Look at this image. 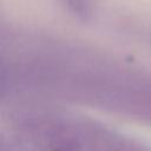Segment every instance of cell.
<instances>
[{"instance_id": "6da1fadb", "label": "cell", "mask_w": 151, "mask_h": 151, "mask_svg": "<svg viewBox=\"0 0 151 151\" xmlns=\"http://www.w3.org/2000/svg\"><path fill=\"white\" fill-rule=\"evenodd\" d=\"M67 2V5L77 13L79 14H85L87 13V9H88V2L87 0H65Z\"/></svg>"}]
</instances>
